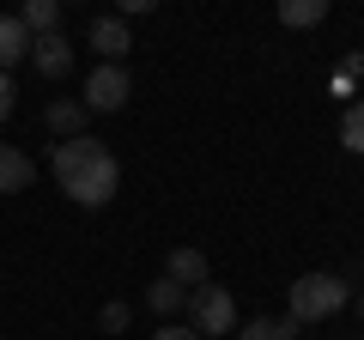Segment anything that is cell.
Masks as SVG:
<instances>
[{
  "instance_id": "1",
  "label": "cell",
  "mask_w": 364,
  "mask_h": 340,
  "mask_svg": "<svg viewBox=\"0 0 364 340\" xmlns=\"http://www.w3.org/2000/svg\"><path fill=\"white\" fill-rule=\"evenodd\" d=\"M55 183H61L67 201H79V207H109L122 188V164L116 152H109L104 140H91V134H79V140H61L55 146Z\"/></svg>"
},
{
  "instance_id": "2",
  "label": "cell",
  "mask_w": 364,
  "mask_h": 340,
  "mask_svg": "<svg viewBox=\"0 0 364 340\" xmlns=\"http://www.w3.org/2000/svg\"><path fill=\"white\" fill-rule=\"evenodd\" d=\"M286 304H291V322H322V316H334L340 304H346V280L340 274H304V280H291V292H286Z\"/></svg>"
},
{
  "instance_id": "3",
  "label": "cell",
  "mask_w": 364,
  "mask_h": 340,
  "mask_svg": "<svg viewBox=\"0 0 364 340\" xmlns=\"http://www.w3.org/2000/svg\"><path fill=\"white\" fill-rule=\"evenodd\" d=\"M231 322H237V298L225 286H200V292H188V328H195L200 340H219V334H231Z\"/></svg>"
},
{
  "instance_id": "4",
  "label": "cell",
  "mask_w": 364,
  "mask_h": 340,
  "mask_svg": "<svg viewBox=\"0 0 364 340\" xmlns=\"http://www.w3.org/2000/svg\"><path fill=\"white\" fill-rule=\"evenodd\" d=\"M128 73H122V67H97V73L85 79V97H79V104L85 110H97V116H116L122 104H128Z\"/></svg>"
},
{
  "instance_id": "5",
  "label": "cell",
  "mask_w": 364,
  "mask_h": 340,
  "mask_svg": "<svg viewBox=\"0 0 364 340\" xmlns=\"http://www.w3.org/2000/svg\"><path fill=\"white\" fill-rule=\"evenodd\" d=\"M31 61H37L43 79H67V73H73V43H67L61 31H49V37L31 43Z\"/></svg>"
},
{
  "instance_id": "6",
  "label": "cell",
  "mask_w": 364,
  "mask_h": 340,
  "mask_svg": "<svg viewBox=\"0 0 364 340\" xmlns=\"http://www.w3.org/2000/svg\"><path fill=\"white\" fill-rule=\"evenodd\" d=\"M91 49L104 55V67H122V55L134 49V37H128V25H122V18H91Z\"/></svg>"
},
{
  "instance_id": "7",
  "label": "cell",
  "mask_w": 364,
  "mask_h": 340,
  "mask_svg": "<svg viewBox=\"0 0 364 340\" xmlns=\"http://www.w3.org/2000/svg\"><path fill=\"white\" fill-rule=\"evenodd\" d=\"M37 183V164H31L18 146H0V195H18V188Z\"/></svg>"
},
{
  "instance_id": "8",
  "label": "cell",
  "mask_w": 364,
  "mask_h": 340,
  "mask_svg": "<svg viewBox=\"0 0 364 340\" xmlns=\"http://www.w3.org/2000/svg\"><path fill=\"white\" fill-rule=\"evenodd\" d=\"M170 280H176L182 292H200L207 286V255L200 249H170V267H164Z\"/></svg>"
},
{
  "instance_id": "9",
  "label": "cell",
  "mask_w": 364,
  "mask_h": 340,
  "mask_svg": "<svg viewBox=\"0 0 364 340\" xmlns=\"http://www.w3.org/2000/svg\"><path fill=\"white\" fill-rule=\"evenodd\" d=\"M31 31H25V18H0V73H6V67H18L31 55Z\"/></svg>"
},
{
  "instance_id": "10",
  "label": "cell",
  "mask_w": 364,
  "mask_h": 340,
  "mask_svg": "<svg viewBox=\"0 0 364 340\" xmlns=\"http://www.w3.org/2000/svg\"><path fill=\"white\" fill-rule=\"evenodd\" d=\"M49 134H61V140H79V134H85V104H79V97H61V104H49Z\"/></svg>"
},
{
  "instance_id": "11",
  "label": "cell",
  "mask_w": 364,
  "mask_h": 340,
  "mask_svg": "<svg viewBox=\"0 0 364 340\" xmlns=\"http://www.w3.org/2000/svg\"><path fill=\"white\" fill-rule=\"evenodd\" d=\"M328 18V0H279V25L286 31H310Z\"/></svg>"
},
{
  "instance_id": "12",
  "label": "cell",
  "mask_w": 364,
  "mask_h": 340,
  "mask_svg": "<svg viewBox=\"0 0 364 340\" xmlns=\"http://www.w3.org/2000/svg\"><path fill=\"white\" fill-rule=\"evenodd\" d=\"M146 304H152L158 316H176V310H188V292H182L170 274H158L152 286H146Z\"/></svg>"
},
{
  "instance_id": "13",
  "label": "cell",
  "mask_w": 364,
  "mask_h": 340,
  "mask_svg": "<svg viewBox=\"0 0 364 340\" xmlns=\"http://www.w3.org/2000/svg\"><path fill=\"white\" fill-rule=\"evenodd\" d=\"M18 18H25L31 37H49V31H61V6H55V0H31Z\"/></svg>"
},
{
  "instance_id": "14",
  "label": "cell",
  "mask_w": 364,
  "mask_h": 340,
  "mask_svg": "<svg viewBox=\"0 0 364 340\" xmlns=\"http://www.w3.org/2000/svg\"><path fill=\"white\" fill-rule=\"evenodd\" d=\"M237 340H298V322H267V316H261V322H243L237 328Z\"/></svg>"
},
{
  "instance_id": "15",
  "label": "cell",
  "mask_w": 364,
  "mask_h": 340,
  "mask_svg": "<svg viewBox=\"0 0 364 340\" xmlns=\"http://www.w3.org/2000/svg\"><path fill=\"white\" fill-rule=\"evenodd\" d=\"M340 146L346 152H364V97L346 104V116H340Z\"/></svg>"
},
{
  "instance_id": "16",
  "label": "cell",
  "mask_w": 364,
  "mask_h": 340,
  "mask_svg": "<svg viewBox=\"0 0 364 340\" xmlns=\"http://www.w3.org/2000/svg\"><path fill=\"white\" fill-rule=\"evenodd\" d=\"M97 322H104L109 334H122V328H128V304H104V316H97Z\"/></svg>"
},
{
  "instance_id": "17",
  "label": "cell",
  "mask_w": 364,
  "mask_h": 340,
  "mask_svg": "<svg viewBox=\"0 0 364 340\" xmlns=\"http://www.w3.org/2000/svg\"><path fill=\"white\" fill-rule=\"evenodd\" d=\"M13 97H18V92H13V73H0V122L13 116Z\"/></svg>"
},
{
  "instance_id": "18",
  "label": "cell",
  "mask_w": 364,
  "mask_h": 340,
  "mask_svg": "<svg viewBox=\"0 0 364 340\" xmlns=\"http://www.w3.org/2000/svg\"><path fill=\"white\" fill-rule=\"evenodd\" d=\"M152 340H200V334H195V328H158Z\"/></svg>"
},
{
  "instance_id": "19",
  "label": "cell",
  "mask_w": 364,
  "mask_h": 340,
  "mask_svg": "<svg viewBox=\"0 0 364 340\" xmlns=\"http://www.w3.org/2000/svg\"><path fill=\"white\" fill-rule=\"evenodd\" d=\"M358 316H364V298H358Z\"/></svg>"
}]
</instances>
